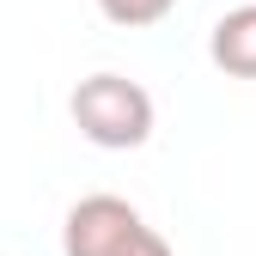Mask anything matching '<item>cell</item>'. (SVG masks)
<instances>
[{
    "label": "cell",
    "instance_id": "6da1fadb",
    "mask_svg": "<svg viewBox=\"0 0 256 256\" xmlns=\"http://www.w3.org/2000/svg\"><path fill=\"white\" fill-rule=\"evenodd\" d=\"M74 128L104 152H134L152 140V92L128 74H92L74 86Z\"/></svg>",
    "mask_w": 256,
    "mask_h": 256
},
{
    "label": "cell",
    "instance_id": "7a4b0ae2",
    "mask_svg": "<svg viewBox=\"0 0 256 256\" xmlns=\"http://www.w3.org/2000/svg\"><path fill=\"white\" fill-rule=\"evenodd\" d=\"M61 256H171L134 202L122 196H80L61 220Z\"/></svg>",
    "mask_w": 256,
    "mask_h": 256
},
{
    "label": "cell",
    "instance_id": "3957f363",
    "mask_svg": "<svg viewBox=\"0 0 256 256\" xmlns=\"http://www.w3.org/2000/svg\"><path fill=\"white\" fill-rule=\"evenodd\" d=\"M208 55H214L220 74H232V80H256V0H250V6L220 12L214 37H208Z\"/></svg>",
    "mask_w": 256,
    "mask_h": 256
},
{
    "label": "cell",
    "instance_id": "277c9868",
    "mask_svg": "<svg viewBox=\"0 0 256 256\" xmlns=\"http://www.w3.org/2000/svg\"><path fill=\"white\" fill-rule=\"evenodd\" d=\"M171 6H177V0H98V12L116 30H146L158 18H171Z\"/></svg>",
    "mask_w": 256,
    "mask_h": 256
}]
</instances>
